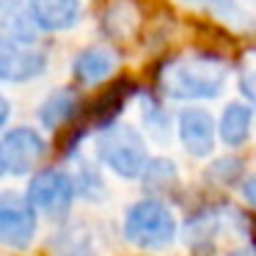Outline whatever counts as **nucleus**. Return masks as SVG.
<instances>
[{"label": "nucleus", "instance_id": "nucleus-1", "mask_svg": "<svg viewBox=\"0 0 256 256\" xmlns=\"http://www.w3.org/2000/svg\"><path fill=\"white\" fill-rule=\"evenodd\" d=\"M226 86V66L215 58H176L160 74V88L171 100H212Z\"/></svg>", "mask_w": 256, "mask_h": 256}, {"label": "nucleus", "instance_id": "nucleus-8", "mask_svg": "<svg viewBox=\"0 0 256 256\" xmlns=\"http://www.w3.org/2000/svg\"><path fill=\"white\" fill-rule=\"evenodd\" d=\"M179 138H182V146L188 154L204 157L212 154L215 149V122L206 110L201 108H188V110L179 113Z\"/></svg>", "mask_w": 256, "mask_h": 256}, {"label": "nucleus", "instance_id": "nucleus-10", "mask_svg": "<svg viewBox=\"0 0 256 256\" xmlns=\"http://www.w3.org/2000/svg\"><path fill=\"white\" fill-rule=\"evenodd\" d=\"M113 66H116V58L110 56L108 50H100V47H88L83 50L72 64V72H74V80L83 86H96L102 80L110 78Z\"/></svg>", "mask_w": 256, "mask_h": 256}, {"label": "nucleus", "instance_id": "nucleus-2", "mask_svg": "<svg viewBox=\"0 0 256 256\" xmlns=\"http://www.w3.org/2000/svg\"><path fill=\"white\" fill-rule=\"evenodd\" d=\"M96 157L124 179L140 176L149 166L144 138L130 124H105L96 135Z\"/></svg>", "mask_w": 256, "mask_h": 256}, {"label": "nucleus", "instance_id": "nucleus-15", "mask_svg": "<svg viewBox=\"0 0 256 256\" xmlns=\"http://www.w3.org/2000/svg\"><path fill=\"white\" fill-rule=\"evenodd\" d=\"M184 3H198V6L215 12L218 17H226V20H237L240 17V8L234 0H184Z\"/></svg>", "mask_w": 256, "mask_h": 256}, {"label": "nucleus", "instance_id": "nucleus-7", "mask_svg": "<svg viewBox=\"0 0 256 256\" xmlns=\"http://www.w3.org/2000/svg\"><path fill=\"white\" fill-rule=\"evenodd\" d=\"M47 69V56L36 47L0 34V80L3 83H28Z\"/></svg>", "mask_w": 256, "mask_h": 256}, {"label": "nucleus", "instance_id": "nucleus-17", "mask_svg": "<svg viewBox=\"0 0 256 256\" xmlns=\"http://www.w3.org/2000/svg\"><path fill=\"white\" fill-rule=\"evenodd\" d=\"M242 198H245V204H248L250 210H256V174L242 182Z\"/></svg>", "mask_w": 256, "mask_h": 256}, {"label": "nucleus", "instance_id": "nucleus-16", "mask_svg": "<svg viewBox=\"0 0 256 256\" xmlns=\"http://www.w3.org/2000/svg\"><path fill=\"white\" fill-rule=\"evenodd\" d=\"M240 88H242V94L256 105V69L254 72H242V78H240Z\"/></svg>", "mask_w": 256, "mask_h": 256}, {"label": "nucleus", "instance_id": "nucleus-13", "mask_svg": "<svg viewBox=\"0 0 256 256\" xmlns=\"http://www.w3.org/2000/svg\"><path fill=\"white\" fill-rule=\"evenodd\" d=\"M52 248L58 256H94V242L83 223H69L52 237Z\"/></svg>", "mask_w": 256, "mask_h": 256}, {"label": "nucleus", "instance_id": "nucleus-5", "mask_svg": "<svg viewBox=\"0 0 256 256\" xmlns=\"http://www.w3.org/2000/svg\"><path fill=\"white\" fill-rule=\"evenodd\" d=\"M74 193H78V184L61 168H44L28 184V201L34 204V210L39 215H50V218L66 215L74 201Z\"/></svg>", "mask_w": 256, "mask_h": 256}, {"label": "nucleus", "instance_id": "nucleus-6", "mask_svg": "<svg viewBox=\"0 0 256 256\" xmlns=\"http://www.w3.org/2000/svg\"><path fill=\"white\" fill-rule=\"evenodd\" d=\"M44 138L30 127H14L6 135H0V168H3V174L25 176L44 160Z\"/></svg>", "mask_w": 256, "mask_h": 256}, {"label": "nucleus", "instance_id": "nucleus-9", "mask_svg": "<svg viewBox=\"0 0 256 256\" xmlns=\"http://www.w3.org/2000/svg\"><path fill=\"white\" fill-rule=\"evenodd\" d=\"M36 25L42 30H69L80 20V0H28Z\"/></svg>", "mask_w": 256, "mask_h": 256}, {"label": "nucleus", "instance_id": "nucleus-11", "mask_svg": "<svg viewBox=\"0 0 256 256\" xmlns=\"http://www.w3.org/2000/svg\"><path fill=\"white\" fill-rule=\"evenodd\" d=\"M250 127H254V110H250L245 102H232V105H226V110H223L218 132H220L223 144L237 149V146H242L245 140L250 138Z\"/></svg>", "mask_w": 256, "mask_h": 256}, {"label": "nucleus", "instance_id": "nucleus-3", "mask_svg": "<svg viewBox=\"0 0 256 256\" xmlns=\"http://www.w3.org/2000/svg\"><path fill=\"white\" fill-rule=\"evenodd\" d=\"M124 237L144 250H160L176 240V218L162 201L144 198L124 215Z\"/></svg>", "mask_w": 256, "mask_h": 256}, {"label": "nucleus", "instance_id": "nucleus-14", "mask_svg": "<svg viewBox=\"0 0 256 256\" xmlns=\"http://www.w3.org/2000/svg\"><path fill=\"white\" fill-rule=\"evenodd\" d=\"M74 110H78V100L69 91H52L39 105V122L44 124V130H58L74 116Z\"/></svg>", "mask_w": 256, "mask_h": 256}, {"label": "nucleus", "instance_id": "nucleus-4", "mask_svg": "<svg viewBox=\"0 0 256 256\" xmlns=\"http://www.w3.org/2000/svg\"><path fill=\"white\" fill-rule=\"evenodd\" d=\"M39 212L28 196L17 190H0V245L12 250H25L36 237Z\"/></svg>", "mask_w": 256, "mask_h": 256}, {"label": "nucleus", "instance_id": "nucleus-12", "mask_svg": "<svg viewBox=\"0 0 256 256\" xmlns=\"http://www.w3.org/2000/svg\"><path fill=\"white\" fill-rule=\"evenodd\" d=\"M34 28H39V25H36V20H34V14H30L28 6L22 8V3H17V0H8V3L0 6V30L6 36L30 44V42L36 39Z\"/></svg>", "mask_w": 256, "mask_h": 256}, {"label": "nucleus", "instance_id": "nucleus-19", "mask_svg": "<svg viewBox=\"0 0 256 256\" xmlns=\"http://www.w3.org/2000/svg\"><path fill=\"white\" fill-rule=\"evenodd\" d=\"M0 176H3V168H0Z\"/></svg>", "mask_w": 256, "mask_h": 256}, {"label": "nucleus", "instance_id": "nucleus-18", "mask_svg": "<svg viewBox=\"0 0 256 256\" xmlns=\"http://www.w3.org/2000/svg\"><path fill=\"white\" fill-rule=\"evenodd\" d=\"M8 113H12V105H8V100L3 94H0V127L8 122Z\"/></svg>", "mask_w": 256, "mask_h": 256}]
</instances>
